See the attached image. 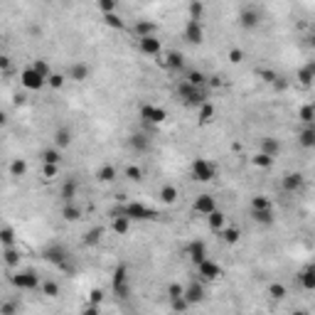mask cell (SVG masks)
<instances>
[{"instance_id": "6da1fadb", "label": "cell", "mask_w": 315, "mask_h": 315, "mask_svg": "<svg viewBox=\"0 0 315 315\" xmlns=\"http://www.w3.org/2000/svg\"><path fill=\"white\" fill-rule=\"evenodd\" d=\"M111 214H113V217H128L131 222H133V219H138V222H148V219H155V217H158L153 210H148V207H145V205H140V202H128L126 207L113 210Z\"/></svg>"}, {"instance_id": "7a4b0ae2", "label": "cell", "mask_w": 315, "mask_h": 315, "mask_svg": "<svg viewBox=\"0 0 315 315\" xmlns=\"http://www.w3.org/2000/svg\"><path fill=\"white\" fill-rule=\"evenodd\" d=\"M192 178L197 183H212L217 178V168L207 160V158H195L192 160Z\"/></svg>"}, {"instance_id": "3957f363", "label": "cell", "mask_w": 315, "mask_h": 315, "mask_svg": "<svg viewBox=\"0 0 315 315\" xmlns=\"http://www.w3.org/2000/svg\"><path fill=\"white\" fill-rule=\"evenodd\" d=\"M10 281H13V286H15V288H20V290H35V288H40V286H42V283H40V276H37L32 268H25V271L13 273V276H10Z\"/></svg>"}, {"instance_id": "277c9868", "label": "cell", "mask_w": 315, "mask_h": 315, "mask_svg": "<svg viewBox=\"0 0 315 315\" xmlns=\"http://www.w3.org/2000/svg\"><path fill=\"white\" fill-rule=\"evenodd\" d=\"M259 23H261V10H259L256 5L241 8V13H239V25H241L244 30H256Z\"/></svg>"}, {"instance_id": "5b68a950", "label": "cell", "mask_w": 315, "mask_h": 315, "mask_svg": "<svg viewBox=\"0 0 315 315\" xmlns=\"http://www.w3.org/2000/svg\"><path fill=\"white\" fill-rule=\"evenodd\" d=\"M42 256H45V261L54 263L57 268H59V266H64V263L69 261V251H67L62 244H50V246L42 251Z\"/></svg>"}, {"instance_id": "8992f818", "label": "cell", "mask_w": 315, "mask_h": 315, "mask_svg": "<svg viewBox=\"0 0 315 315\" xmlns=\"http://www.w3.org/2000/svg\"><path fill=\"white\" fill-rule=\"evenodd\" d=\"M113 293L118 298H123V300L131 295V288H128V268L126 266H118L113 271Z\"/></svg>"}, {"instance_id": "52a82bcc", "label": "cell", "mask_w": 315, "mask_h": 315, "mask_svg": "<svg viewBox=\"0 0 315 315\" xmlns=\"http://www.w3.org/2000/svg\"><path fill=\"white\" fill-rule=\"evenodd\" d=\"M20 84H23L25 89H30V91H40V89L47 84V79H42L32 67H27V69H23V74H20Z\"/></svg>"}, {"instance_id": "ba28073f", "label": "cell", "mask_w": 315, "mask_h": 315, "mask_svg": "<svg viewBox=\"0 0 315 315\" xmlns=\"http://www.w3.org/2000/svg\"><path fill=\"white\" fill-rule=\"evenodd\" d=\"M140 118L145 123H163L168 118V111L160 108V106H150V104H143L140 106Z\"/></svg>"}, {"instance_id": "9c48e42d", "label": "cell", "mask_w": 315, "mask_h": 315, "mask_svg": "<svg viewBox=\"0 0 315 315\" xmlns=\"http://www.w3.org/2000/svg\"><path fill=\"white\" fill-rule=\"evenodd\" d=\"M303 185H305L303 173H286V175L281 178V187H283V192L295 195V192H300V190H303Z\"/></svg>"}, {"instance_id": "30bf717a", "label": "cell", "mask_w": 315, "mask_h": 315, "mask_svg": "<svg viewBox=\"0 0 315 315\" xmlns=\"http://www.w3.org/2000/svg\"><path fill=\"white\" fill-rule=\"evenodd\" d=\"M192 210H195L197 214L210 217V214H214V212H217V200H214L212 195H197V197H195V202H192Z\"/></svg>"}, {"instance_id": "8fae6325", "label": "cell", "mask_w": 315, "mask_h": 315, "mask_svg": "<svg viewBox=\"0 0 315 315\" xmlns=\"http://www.w3.org/2000/svg\"><path fill=\"white\" fill-rule=\"evenodd\" d=\"M197 273L202 276V281H217V278H222L224 276V271H222V266L217 263V261H202L200 266H197Z\"/></svg>"}, {"instance_id": "7c38bea8", "label": "cell", "mask_w": 315, "mask_h": 315, "mask_svg": "<svg viewBox=\"0 0 315 315\" xmlns=\"http://www.w3.org/2000/svg\"><path fill=\"white\" fill-rule=\"evenodd\" d=\"M138 50L143 54H148V57H158V54H160V50H163V45H160V40H158V35H153V37L138 40Z\"/></svg>"}, {"instance_id": "4fadbf2b", "label": "cell", "mask_w": 315, "mask_h": 315, "mask_svg": "<svg viewBox=\"0 0 315 315\" xmlns=\"http://www.w3.org/2000/svg\"><path fill=\"white\" fill-rule=\"evenodd\" d=\"M185 40H187L190 45H200V42L205 40L202 23H197V20H187V25H185Z\"/></svg>"}, {"instance_id": "5bb4252c", "label": "cell", "mask_w": 315, "mask_h": 315, "mask_svg": "<svg viewBox=\"0 0 315 315\" xmlns=\"http://www.w3.org/2000/svg\"><path fill=\"white\" fill-rule=\"evenodd\" d=\"M185 300H187L190 305L202 303V300H205V286H202L200 281H192L190 286H185Z\"/></svg>"}, {"instance_id": "9a60e30c", "label": "cell", "mask_w": 315, "mask_h": 315, "mask_svg": "<svg viewBox=\"0 0 315 315\" xmlns=\"http://www.w3.org/2000/svg\"><path fill=\"white\" fill-rule=\"evenodd\" d=\"M77 192H79V185H77V180H72V178H67V180L62 183V187H59V197H62L64 205H72L74 197H77Z\"/></svg>"}, {"instance_id": "2e32d148", "label": "cell", "mask_w": 315, "mask_h": 315, "mask_svg": "<svg viewBox=\"0 0 315 315\" xmlns=\"http://www.w3.org/2000/svg\"><path fill=\"white\" fill-rule=\"evenodd\" d=\"M187 254H190V261L195 266H200L202 261H207V244L205 241H192L187 246Z\"/></svg>"}, {"instance_id": "e0dca14e", "label": "cell", "mask_w": 315, "mask_h": 315, "mask_svg": "<svg viewBox=\"0 0 315 315\" xmlns=\"http://www.w3.org/2000/svg\"><path fill=\"white\" fill-rule=\"evenodd\" d=\"M133 35H135L138 40H143V37H153V35H158V25H155V23H150V20H138V23L133 25Z\"/></svg>"}, {"instance_id": "ac0fdd59", "label": "cell", "mask_w": 315, "mask_h": 315, "mask_svg": "<svg viewBox=\"0 0 315 315\" xmlns=\"http://www.w3.org/2000/svg\"><path fill=\"white\" fill-rule=\"evenodd\" d=\"M163 64H165V69H170V72H180V69L185 67V54L178 52V50H170V52L165 54Z\"/></svg>"}, {"instance_id": "d6986e66", "label": "cell", "mask_w": 315, "mask_h": 315, "mask_svg": "<svg viewBox=\"0 0 315 315\" xmlns=\"http://www.w3.org/2000/svg\"><path fill=\"white\" fill-rule=\"evenodd\" d=\"M295 79H298V84L300 86H313V81H315V62H308L305 67H300L298 69V74H295Z\"/></svg>"}, {"instance_id": "ffe728a7", "label": "cell", "mask_w": 315, "mask_h": 315, "mask_svg": "<svg viewBox=\"0 0 315 315\" xmlns=\"http://www.w3.org/2000/svg\"><path fill=\"white\" fill-rule=\"evenodd\" d=\"M128 145H131L133 153H148V150H150V138L143 135V133H133V135L128 138Z\"/></svg>"}, {"instance_id": "44dd1931", "label": "cell", "mask_w": 315, "mask_h": 315, "mask_svg": "<svg viewBox=\"0 0 315 315\" xmlns=\"http://www.w3.org/2000/svg\"><path fill=\"white\" fill-rule=\"evenodd\" d=\"M214 116H217V108H214V104H205V106H200L197 108V121H200V126H207V123H212L214 121Z\"/></svg>"}, {"instance_id": "7402d4cb", "label": "cell", "mask_w": 315, "mask_h": 315, "mask_svg": "<svg viewBox=\"0 0 315 315\" xmlns=\"http://www.w3.org/2000/svg\"><path fill=\"white\" fill-rule=\"evenodd\" d=\"M40 160L42 165H59L62 163V150L59 148H47L40 153Z\"/></svg>"}, {"instance_id": "603a6c76", "label": "cell", "mask_w": 315, "mask_h": 315, "mask_svg": "<svg viewBox=\"0 0 315 315\" xmlns=\"http://www.w3.org/2000/svg\"><path fill=\"white\" fill-rule=\"evenodd\" d=\"M69 79L72 81H86L89 79V64H84V62L72 64L69 67Z\"/></svg>"}, {"instance_id": "cb8c5ba5", "label": "cell", "mask_w": 315, "mask_h": 315, "mask_svg": "<svg viewBox=\"0 0 315 315\" xmlns=\"http://www.w3.org/2000/svg\"><path fill=\"white\" fill-rule=\"evenodd\" d=\"M158 197H160V202H163V205H173V202H178L180 192H178V187H175V185H163V187H160V192H158Z\"/></svg>"}, {"instance_id": "d4e9b609", "label": "cell", "mask_w": 315, "mask_h": 315, "mask_svg": "<svg viewBox=\"0 0 315 315\" xmlns=\"http://www.w3.org/2000/svg\"><path fill=\"white\" fill-rule=\"evenodd\" d=\"M69 143H72V131L69 128H57L54 131V148H59V150H64V148H69Z\"/></svg>"}, {"instance_id": "484cf974", "label": "cell", "mask_w": 315, "mask_h": 315, "mask_svg": "<svg viewBox=\"0 0 315 315\" xmlns=\"http://www.w3.org/2000/svg\"><path fill=\"white\" fill-rule=\"evenodd\" d=\"M298 143L303 148H315V123L313 126H305L300 133H298Z\"/></svg>"}, {"instance_id": "4316f807", "label": "cell", "mask_w": 315, "mask_h": 315, "mask_svg": "<svg viewBox=\"0 0 315 315\" xmlns=\"http://www.w3.org/2000/svg\"><path fill=\"white\" fill-rule=\"evenodd\" d=\"M298 278H300V286H303L305 290H315V263L308 266V268H303Z\"/></svg>"}, {"instance_id": "83f0119b", "label": "cell", "mask_w": 315, "mask_h": 315, "mask_svg": "<svg viewBox=\"0 0 315 315\" xmlns=\"http://www.w3.org/2000/svg\"><path fill=\"white\" fill-rule=\"evenodd\" d=\"M261 153H266V155H271V158H276L278 153H281V140H276V138H263L261 140Z\"/></svg>"}, {"instance_id": "f1b7e54d", "label": "cell", "mask_w": 315, "mask_h": 315, "mask_svg": "<svg viewBox=\"0 0 315 315\" xmlns=\"http://www.w3.org/2000/svg\"><path fill=\"white\" fill-rule=\"evenodd\" d=\"M224 222H227V217H224L219 210H217L214 214H210V217H207L210 229H212V232H217V234H222V232H224Z\"/></svg>"}, {"instance_id": "f546056e", "label": "cell", "mask_w": 315, "mask_h": 315, "mask_svg": "<svg viewBox=\"0 0 315 315\" xmlns=\"http://www.w3.org/2000/svg\"><path fill=\"white\" fill-rule=\"evenodd\" d=\"M298 118H300V123L313 126V123H315V104H305V106H300Z\"/></svg>"}, {"instance_id": "4dcf8cb0", "label": "cell", "mask_w": 315, "mask_h": 315, "mask_svg": "<svg viewBox=\"0 0 315 315\" xmlns=\"http://www.w3.org/2000/svg\"><path fill=\"white\" fill-rule=\"evenodd\" d=\"M195 89H197V86H192L190 81H185V79H183V81H178V86H175V94H178V99L185 104V101L192 96V91H195Z\"/></svg>"}, {"instance_id": "1f68e13d", "label": "cell", "mask_w": 315, "mask_h": 315, "mask_svg": "<svg viewBox=\"0 0 315 315\" xmlns=\"http://www.w3.org/2000/svg\"><path fill=\"white\" fill-rule=\"evenodd\" d=\"M104 236V227H91L86 234H84V246H96Z\"/></svg>"}, {"instance_id": "d6a6232c", "label": "cell", "mask_w": 315, "mask_h": 315, "mask_svg": "<svg viewBox=\"0 0 315 315\" xmlns=\"http://www.w3.org/2000/svg\"><path fill=\"white\" fill-rule=\"evenodd\" d=\"M185 81H190L192 86H205V84L210 81V77H207L205 72H200V69H192V72H187Z\"/></svg>"}, {"instance_id": "836d02e7", "label": "cell", "mask_w": 315, "mask_h": 315, "mask_svg": "<svg viewBox=\"0 0 315 315\" xmlns=\"http://www.w3.org/2000/svg\"><path fill=\"white\" fill-rule=\"evenodd\" d=\"M116 168L113 165H101L99 170H96V178H99V183H113L116 180Z\"/></svg>"}, {"instance_id": "e575fe53", "label": "cell", "mask_w": 315, "mask_h": 315, "mask_svg": "<svg viewBox=\"0 0 315 315\" xmlns=\"http://www.w3.org/2000/svg\"><path fill=\"white\" fill-rule=\"evenodd\" d=\"M251 217H254V222H259V224H263V227H271V224L276 222V217H273V210H261V212H251Z\"/></svg>"}, {"instance_id": "d590c367", "label": "cell", "mask_w": 315, "mask_h": 315, "mask_svg": "<svg viewBox=\"0 0 315 315\" xmlns=\"http://www.w3.org/2000/svg\"><path fill=\"white\" fill-rule=\"evenodd\" d=\"M251 163H254V168L268 170V168L273 165V158H271V155H266V153H256V155L251 158Z\"/></svg>"}, {"instance_id": "8d00e7d4", "label": "cell", "mask_w": 315, "mask_h": 315, "mask_svg": "<svg viewBox=\"0 0 315 315\" xmlns=\"http://www.w3.org/2000/svg\"><path fill=\"white\" fill-rule=\"evenodd\" d=\"M62 217L67 219V222H77V219H81V210L72 202V205H64L62 207Z\"/></svg>"}, {"instance_id": "74e56055", "label": "cell", "mask_w": 315, "mask_h": 315, "mask_svg": "<svg viewBox=\"0 0 315 315\" xmlns=\"http://www.w3.org/2000/svg\"><path fill=\"white\" fill-rule=\"evenodd\" d=\"M113 232L118 234V236H123V234H128V229H131V219L128 217H113Z\"/></svg>"}, {"instance_id": "f35d334b", "label": "cell", "mask_w": 315, "mask_h": 315, "mask_svg": "<svg viewBox=\"0 0 315 315\" xmlns=\"http://www.w3.org/2000/svg\"><path fill=\"white\" fill-rule=\"evenodd\" d=\"M25 173H27V163L23 160V158H18V160L10 163V175H13V178H23Z\"/></svg>"}, {"instance_id": "ab89813d", "label": "cell", "mask_w": 315, "mask_h": 315, "mask_svg": "<svg viewBox=\"0 0 315 315\" xmlns=\"http://www.w3.org/2000/svg\"><path fill=\"white\" fill-rule=\"evenodd\" d=\"M261 210H271V200L263 195H256L251 200V212H261Z\"/></svg>"}, {"instance_id": "60d3db41", "label": "cell", "mask_w": 315, "mask_h": 315, "mask_svg": "<svg viewBox=\"0 0 315 315\" xmlns=\"http://www.w3.org/2000/svg\"><path fill=\"white\" fill-rule=\"evenodd\" d=\"M268 295H271L273 300H283V298L288 295V290H286L283 283H271V286H268Z\"/></svg>"}, {"instance_id": "b9f144b4", "label": "cell", "mask_w": 315, "mask_h": 315, "mask_svg": "<svg viewBox=\"0 0 315 315\" xmlns=\"http://www.w3.org/2000/svg\"><path fill=\"white\" fill-rule=\"evenodd\" d=\"M222 239H224L227 244H236V241L241 239V232H239L236 227H227V229L222 232Z\"/></svg>"}, {"instance_id": "7bdbcfd3", "label": "cell", "mask_w": 315, "mask_h": 315, "mask_svg": "<svg viewBox=\"0 0 315 315\" xmlns=\"http://www.w3.org/2000/svg\"><path fill=\"white\" fill-rule=\"evenodd\" d=\"M3 256H5V263H8V266H18V263H20V251H18L15 246H8V249L3 251Z\"/></svg>"}, {"instance_id": "ee69618b", "label": "cell", "mask_w": 315, "mask_h": 315, "mask_svg": "<svg viewBox=\"0 0 315 315\" xmlns=\"http://www.w3.org/2000/svg\"><path fill=\"white\" fill-rule=\"evenodd\" d=\"M32 69L42 77V79H50L52 77V72H50V64L45 62V59H35V64H32Z\"/></svg>"}, {"instance_id": "f6af8a7d", "label": "cell", "mask_w": 315, "mask_h": 315, "mask_svg": "<svg viewBox=\"0 0 315 315\" xmlns=\"http://www.w3.org/2000/svg\"><path fill=\"white\" fill-rule=\"evenodd\" d=\"M42 293H45L47 298H57V295H59V283H57V281H45V283H42Z\"/></svg>"}, {"instance_id": "bcb514c9", "label": "cell", "mask_w": 315, "mask_h": 315, "mask_svg": "<svg viewBox=\"0 0 315 315\" xmlns=\"http://www.w3.org/2000/svg\"><path fill=\"white\" fill-rule=\"evenodd\" d=\"M0 241H3V246L8 249V246H13V241H15V232L10 229V227H3L0 229Z\"/></svg>"}, {"instance_id": "7dc6e473", "label": "cell", "mask_w": 315, "mask_h": 315, "mask_svg": "<svg viewBox=\"0 0 315 315\" xmlns=\"http://www.w3.org/2000/svg\"><path fill=\"white\" fill-rule=\"evenodd\" d=\"M187 10H190V20H197V23H200V20H202V13H205V5L195 0V3H190Z\"/></svg>"}, {"instance_id": "c3c4849f", "label": "cell", "mask_w": 315, "mask_h": 315, "mask_svg": "<svg viewBox=\"0 0 315 315\" xmlns=\"http://www.w3.org/2000/svg\"><path fill=\"white\" fill-rule=\"evenodd\" d=\"M104 23H106L108 27H113V30H123V20H121V15H116V13L104 15Z\"/></svg>"}, {"instance_id": "681fc988", "label": "cell", "mask_w": 315, "mask_h": 315, "mask_svg": "<svg viewBox=\"0 0 315 315\" xmlns=\"http://www.w3.org/2000/svg\"><path fill=\"white\" fill-rule=\"evenodd\" d=\"M126 178L133 180V183H140V180H143V170H140L138 165H128V168H126Z\"/></svg>"}, {"instance_id": "f907efd6", "label": "cell", "mask_w": 315, "mask_h": 315, "mask_svg": "<svg viewBox=\"0 0 315 315\" xmlns=\"http://www.w3.org/2000/svg\"><path fill=\"white\" fill-rule=\"evenodd\" d=\"M168 295H170V300L185 298V288H183L180 283H170V286H168Z\"/></svg>"}, {"instance_id": "816d5d0a", "label": "cell", "mask_w": 315, "mask_h": 315, "mask_svg": "<svg viewBox=\"0 0 315 315\" xmlns=\"http://www.w3.org/2000/svg\"><path fill=\"white\" fill-rule=\"evenodd\" d=\"M96 8H99L104 15H111V13H116V3H113V0H99V3H96Z\"/></svg>"}, {"instance_id": "f5cc1de1", "label": "cell", "mask_w": 315, "mask_h": 315, "mask_svg": "<svg viewBox=\"0 0 315 315\" xmlns=\"http://www.w3.org/2000/svg\"><path fill=\"white\" fill-rule=\"evenodd\" d=\"M259 77H261L266 84H273V86H276V81L281 79V77H278L276 72H271V69H259Z\"/></svg>"}, {"instance_id": "db71d44e", "label": "cell", "mask_w": 315, "mask_h": 315, "mask_svg": "<svg viewBox=\"0 0 315 315\" xmlns=\"http://www.w3.org/2000/svg\"><path fill=\"white\" fill-rule=\"evenodd\" d=\"M42 175H45V180H54L59 175V165H45L42 168Z\"/></svg>"}, {"instance_id": "11a10c76", "label": "cell", "mask_w": 315, "mask_h": 315, "mask_svg": "<svg viewBox=\"0 0 315 315\" xmlns=\"http://www.w3.org/2000/svg\"><path fill=\"white\" fill-rule=\"evenodd\" d=\"M47 84H50L52 89H62V86H64V74H52V77L47 79Z\"/></svg>"}, {"instance_id": "9f6ffc18", "label": "cell", "mask_w": 315, "mask_h": 315, "mask_svg": "<svg viewBox=\"0 0 315 315\" xmlns=\"http://www.w3.org/2000/svg\"><path fill=\"white\" fill-rule=\"evenodd\" d=\"M229 62H232V64H239V62H244V52H241L239 47L229 50Z\"/></svg>"}, {"instance_id": "6f0895ef", "label": "cell", "mask_w": 315, "mask_h": 315, "mask_svg": "<svg viewBox=\"0 0 315 315\" xmlns=\"http://www.w3.org/2000/svg\"><path fill=\"white\" fill-rule=\"evenodd\" d=\"M101 300H104V290L94 288V290L89 293V303H91V305H101Z\"/></svg>"}, {"instance_id": "680465c9", "label": "cell", "mask_w": 315, "mask_h": 315, "mask_svg": "<svg viewBox=\"0 0 315 315\" xmlns=\"http://www.w3.org/2000/svg\"><path fill=\"white\" fill-rule=\"evenodd\" d=\"M170 305H173V310H175V313H183V310H187V308H190V303H187L185 298H178V300H170Z\"/></svg>"}, {"instance_id": "91938a15", "label": "cell", "mask_w": 315, "mask_h": 315, "mask_svg": "<svg viewBox=\"0 0 315 315\" xmlns=\"http://www.w3.org/2000/svg\"><path fill=\"white\" fill-rule=\"evenodd\" d=\"M15 310H18V305L15 303H3V308H0V315H15Z\"/></svg>"}, {"instance_id": "94428289", "label": "cell", "mask_w": 315, "mask_h": 315, "mask_svg": "<svg viewBox=\"0 0 315 315\" xmlns=\"http://www.w3.org/2000/svg\"><path fill=\"white\" fill-rule=\"evenodd\" d=\"M0 69H3V72H8V69H10V57H5V54L0 57Z\"/></svg>"}, {"instance_id": "6125c7cd", "label": "cell", "mask_w": 315, "mask_h": 315, "mask_svg": "<svg viewBox=\"0 0 315 315\" xmlns=\"http://www.w3.org/2000/svg\"><path fill=\"white\" fill-rule=\"evenodd\" d=\"M84 315H99V305H91L89 303V308L84 310Z\"/></svg>"}, {"instance_id": "be15d7a7", "label": "cell", "mask_w": 315, "mask_h": 315, "mask_svg": "<svg viewBox=\"0 0 315 315\" xmlns=\"http://www.w3.org/2000/svg\"><path fill=\"white\" fill-rule=\"evenodd\" d=\"M207 84H210V86H214V89H217V86H219V84H222V79H219V77H210V81H207Z\"/></svg>"}, {"instance_id": "e7e4bbea", "label": "cell", "mask_w": 315, "mask_h": 315, "mask_svg": "<svg viewBox=\"0 0 315 315\" xmlns=\"http://www.w3.org/2000/svg\"><path fill=\"white\" fill-rule=\"evenodd\" d=\"M308 45H310V47H313V50H315V32H313V35H310V40H308Z\"/></svg>"}, {"instance_id": "03108f58", "label": "cell", "mask_w": 315, "mask_h": 315, "mask_svg": "<svg viewBox=\"0 0 315 315\" xmlns=\"http://www.w3.org/2000/svg\"><path fill=\"white\" fill-rule=\"evenodd\" d=\"M290 315H305V310H293Z\"/></svg>"}]
</instances>
